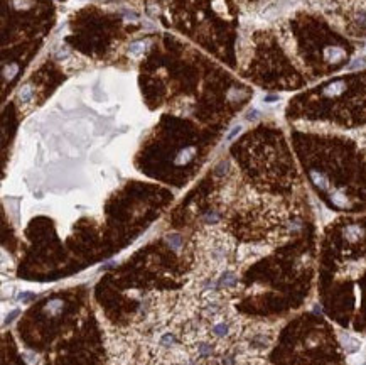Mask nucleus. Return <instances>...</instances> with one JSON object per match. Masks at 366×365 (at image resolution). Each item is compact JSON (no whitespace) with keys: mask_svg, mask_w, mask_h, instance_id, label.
Returning a JSON list of instances; mask_svg holds the SVG:
<instances>
[{"mask_svg":"<svg viewBox=\"0 0 366 365\" xmlns=\"http://www.w3.org/2000/svg\"><path fill=\"white\" fill-rule=\"evenodd\" d=\"M32 95H34V91H32V88L29 87V85H25V87L20 90V93H19V100L22 101V103H27V101L32 98Z\"/></svg>","mask_w":366,"mask_h":365,"instance_id":"f257e3e1","label":"nucleus"},{"mask_svg":"<svg viewBox=\"0 0 366 365\" xmlns=\"http://www.w3.org/2000/svg\"><path fill=\"white\" fill-rule=\"evenodd\" d=\"M169 244L172 245V249H179V247L182 245V240L179 235H171L169 237Z\"/></svg>","mask_w":366,"mask_h":365,"instance_id":"f03ea898","label":"nucleus"},{"mask_svg":"<svg viewBox=\"0 0 366 365\" xmlns=\"http://www.w3.org/2000/svg\"><path fill=\"white\" fill-rule=\"evenodd\" d=\"M257 117H258V112H257V110H251L250 114L246 115V119H248V120H255Z\"/></svg>","mask_w":366,"mask_h":365,"instance_id":"7ed1b4c3","label":"nucleus"},{"mask_svg":"<svg viewBox=\"0 0 366 365\" xmlns=\"http://www.w3.org/2000/svg\"><path fill=\"white\" fill-rule=\"evenodd\" d=\"M240 131H241V127H240V125H238V127H235L233 131H231V134H230V136H228V139H230V141H231V139H233V137L236 136V134L240 132Z\"/></svg>","mask_w":366,"mask_h":365,"instance_id":"20e7f679","label":"nucleus"}]
</instances>
